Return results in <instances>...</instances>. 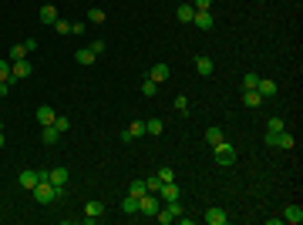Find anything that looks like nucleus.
<instances>
[{"mask_svg": "<svg viewBox=\"0 0 303 225\" xmlns=\"http://www.w3.org/2000/svg\"><path fill=\"white\" fill-rule=\"evenodd\" d=\"M30 195H34V202H37V205H51V202H58V198L64 195V188L51 185V182H37V185L30 188Z\"/></svg>", "mask_w": 303, "mask_h": 225, "instance_id": "nucleus-1", "label": "nucleus"}, {"mask_svg": "<svg viewBox=\"0 0 303 225\" xmlns=\"http://www.w3.org/2000/svg\"><path fill=\"white\" fill-rule=\"evenodd\" d=\"M216 165H222V168H229V165H236V148L229 144V141H219L216 148Z\"/></svg>", "mask_w": 303, "mask_h": 225, "instance_id": "nucleus-2", "label": "nucleus"}, {"mask_svg": "<svg viewBox=\"0 0 303 225\" xmlns=\"http://www.w3.org/2000/svg\"><path fill=\"white\" fill-rule=\"evenodd\" d=\"M179 215H182V205H179V198H175V202H165V205H162V208L155 212V219H158L162 225H169V222H179Z\"/></svg>", "mask_w": 303, "mask_h": 225, "instance_id": "nucleus-3", "label": "nucleus"}, {"mask_svg": "<svg viewBox=\"0 0 303 225\" xmlns=\"http://www.w3.org/2000/svg\"><path fill=\"white\" fill-rule=\"evenodd\" d=\"M162 208V198L155 195V192H145V195L138 198V215H155Z\"/></svg>", "mask_w": 303, "mask_h": 225, "instance_id": "nucleus-4", "label": "nucleus"}, {"mask_svg": "<svg viewBox=\"0 0 303 225\" xmlns=\"http://www.w3.org/2000/svg\"><path fill=\"white\" fill-rule=\"evenodd\" d=\"M266 144H270V148H283V151H290V148L297 144V138L286 135V131H280V135H270V131H266Z\"/></svg>", "mask_w": 303, "mask_h": 225, "instance_id": "nucleus-5", "label": "nucleus"}, {"mask_svg": "<svg viewBox=\"0 0 303 225\" xmlns=\"http://www.w3.org/2000/svg\"><path fill=\"white\" fill-rule=\"evenodd\" d=\"M30 71H34V67H30L27 57H24V61H14V64H10V81H24V78H30Z\"/></svg>", "mask_w": 303, "mask_h": 225, "instance_id": "nucleus-6", "label": "nucleus"}, {"mask_svg": "<svg viewBox=\"0 0 303 225\" xmlns=\"http://www.w3.org/2000/svg\"><path fill=\"white\" fill-rule=\"evenodd\" d=\"M155 195L162 198V202H175V198H179V185H175V178H172V182H162V188H158Z\"/></svg>", "mask_w": 303, "mask_h": 225, "instance_id": "nucleus-7", "label": "nucleus"}, {"mask_svg": "<svg viewBox=\"0 0 303 225\" xmlns=\"http://www.w3.org/2000/svg\"><path fill=\"white\" fill-rule=\"evenodd\" d=\"M192 24H195L199 30H212V24H216V17H212V10H195Z\"/></svg>", "mask_w": 303, "mask_h": 225, "instance_id": "nucleus-8", "label": "nucleus"}, {"mask_svg": "<svg viewBox=\"0 0 303 225\" xmlns=\"http://www.w3.org/2000/svg\"><path fill=\"white\" fill-rule=\"evenodd\" d=\"M67 178H71V171H67V168H47V182H51V185H58V188L67 185Z\"/></svg>", "mask_w": 303, "mask_h": 225, "instance_id": "nucleus-9", "label": "nucleus"}, {"mask_svg": "<svg viewBox=\"0 0 303 225\" xmlns=\"http://www.w3.org/2000/svg\"><path fill=\"white\" fill-rule=\"evenodd\" d=\"M195 71H199L202 78H209L212 71H216V64H212V57H209V54H195Z\"/></svg>", "mask_w": 303, "mask_h": 225, "instance_id": "nucleus-10", "label": "nucleus"}, {"mask_svg": "<svg viewBox=\"0 0 303 225\" xmlns=\"http://www.w3.org/2000/svg\"><path fill=\"white\" fill-rule=\"evenodd\" d=\"M202 222H206V225H226V222H229V215H226L222 208H209V212L202 215Z\"/></svg>", "mask_w": 303, "mask_h": 225, "instance_id": "nucleus-11", "label": "nucleus"}, {"mask_svg": "<svg viewBox=\"0 0 303 225\" xmlns=\"http://www.w3.org/2000/svg\"><path fill=\"white\" fill-rule=\"evenodd\" d=\"M74 61H78L81 67H91V64L98 61V54H94L91 47H78V51H74Z\"/></svg>", "mask_w": 303, "mask_h": 225, "instance_id": "nucleus-12", "label": "nucleus"}, {"mask_svg": "<svg viewBox=\"0 0 303 225\" xmlns=\"http://www.w3.org/2000/svg\"><path fill=\"white\" fill-rule=\"evenodd\" d=\"M101 215H105V202H88V205H85V219H88V222H98Z\"/></svg>", "mask_w": 303, "mask_h": 225, "instance_id": "nucleus-13", "label": "nucleus"}, {"mask_svg": "<svg viewBox=\"0 0 303 225\" xmlns=\"http://www.w3.org/2000/svg\"><path fill=\"white\" fill-rule=\"evenodd\" d=\"M169 74H172V71H169V64H162V61H158V64H155V67H152V81H155V84H165V81H169Z\"/></svg>", "mask_w": 303, "mask_h": 225, "instance_id": "nucleus-14", "label": "nucleus"}, {"mask_svg": "<svg viewBox=\"0 0 303 225\" xmlns=\"http://www.w3.org/2000/svg\"><path fill=\"white\" fill-rule=\"evenodd\" d=\"M283 222L300 225V222H303V208H300V205H286V212H283Z\"/></svg>", "mask_w": 303, "mask_h": 225, "instance_id": "nucleus-15", "label": "nucleus"}, {"mask_svg": "<svg viewBox=\"0 0 303 225\" xmlns=\"http://www.w3.org/2000/svg\"><path fill=\"white\" fill-rule=\"evenodd\" d=\"M54 118H58L54 108H47V104H41V108H37V121H41L44 128H47V124H54Z\"/></svg>", "mask_w": 303, "mask_h": 225, "instance_id": "nucleus-16", "label": "nucleus"}, {"mask_svg": "<svg viewBox=\"0 0 303 225\" xmlns=\"http://www.w3.org/2000/svg\"><path fill=\"white\" fill-rule=\"evenodd\" d=\"M37 17H41V24H54V20H58V7H54V3H44Z\"/></svg>", "mask_w": 303, "mask_h": 225, "instance_id": "nucleus-17", "label": "nucleus"}, {"mask_svg": "<svg viewBox=\"0 0 303 225\" xmlns=\"http://www.w3.org/2000/svg\"><path fill=\"white\" fill-rule=\"evenodd\" d=\"M256 91H260V98H276V91H280V87H276V81H263V78H260Z\"/></svg>", "mask_w": 303, "mask_h": 225, "instance_id": "nucleus-18", "label": "nucleus"}, {"mask_svg": "<svg viewBox=\"0 0 303 225\" xmlns=\"http://www.w3.org/2000/svg\"><path fill=\"white\" fill-rule=\"evenodd\" d=\"M175 17H179L182 24H192V17H195V7H192V3H179V10H175Z\"/></svg>", "mask_w": 303, "mask_h": 225, "instance_id": "nucleus-19", "label": "nucleus"}, {"mask_svg": "<svg viewBox=\"0 0 303 225\" xmlns=\"http://www.w3.org/2000/svg\"><path fill=\"white\" fill-rule=\"evenodd\" d=\"M242 104H246V108H260V104H263L260 91H242Z\"/></svg>", "mask_w": 303, "mask_h": 225, "instance_id": "nucleus-20", "label": "nucleus"}, {"mask_svg": "<svg viewBox=\"0 0 303 225\" xmlns=\"http://www.w3.org/2000/svg\"><path fill=\"white\" fill-rule=\"evenodd\" d=\"M17 182H21V188H27V192H30V188H34V185H37V171H21V178H17Z\"/></svg>", "mask_w": 303, "mask_h": 225, "instance_id": "nucleus-21", "label": "nucleus"}, {"mask_svg": "<svg viewBox=\"0 0 303 225\" xmlns=\"http://www.w3.org/2000/svg\"><path fill=\"white\" fill-rule=\"evenodd\" d=\"M24 57H27V47H24V44H14V47L7 51V61H10V64H14V61H24Z\"/></svg>", "mask_w": 303, "mask_h": 225, "instance_id": "nucleus-22", "label": "nucleus"}, {"mask_svg": "<svg viewBox=\"0 0 303 225\" xmlns=\"http://www.w3.org/2000/svg\"><path fill=\"white\" fill-rule=\"evenodd\" d=\"M41 138H44V144H58V138H61V131L54 128V124H47L44 131H41Z\"/></svg>", "mask_w": 303, "mask_h": 225, "instance_id": "nucleus-23", "label": "nucleus"}, {"mask_svg": "<svg viewBox=\"0 0 303 225\" xmlns=\"http://www.w3.org/2000/svg\"><path fill=\"white\" fill-rule=\"evenodd\" d=\"M121 212H125V215H138V198L128 195L125 202H121Z\"/></svg>", "mask_w": 303, "mask_h": 225, "instance_id": "nucleus-24", "label": "nucleus"}, {"mask_svg": "<svg viewBox=\"0 0 303 225\" xmlns=\"http://www.w3.org/2000/svg\"><path fill=\"white\" fill-rule=\"evenodd\" d=\"M105 20H108V14L101 7H91L88 10V24H105Z\"/></svg>", "mask_w": 303, "mask_h": 225, "instance_id": "nucleus-25", "label": "nucleus"}, {"mask_svg": "<svg viewBox=\"0 0 303 225\" xmlns=\"http://www.w3.org/2000/svg\"><path fill=\"white\" fill-rule=\"evenodd\" d=\"M206 141H209V148H216L219 141H226V135H222V128H209V131H206Z\"/></svg>", "mask_w": 303, "mask_h": 225, "instance_id": "nucleus-26", "label": "nucleus"}, {"mask_svg": "<svg viewBox=\"0 0 303 225\" xmlns=\"http://www.w3.org/2000/svg\"><path fill=\"white\" fill-rule=\"evenodd\" d=\"M266 131H270V135H280V131H286L283 118H270V121H266Z\"/></svg>", "mask_w": 303, "mask_h": 225, "instance_id": "nucleus-27", "label": "nucleus"}, {"mask_svg": "<svg viewBox=\"0 0 303 225\" xmlns=\"http://www.w3.org/2000/svg\"><path fill=\"white\" fill-rule=\"evenodd\" d=\"M128 135H131V138H142V135H149V131H145V121H131V124H128Z\"/></svg>", "mask_w": 303, "mask_h": 225, "instance_id": "nucleus-28", "label": "nucleus"}, {"mask_svg": "<svg viewBox=\"0 0 303 225\" xmlns=\"http://www.w3.org/2000/svg\"><path fill=\"white\" fill-rule=\"evenodd\" d=\"M260 84V74H242V91H256Z\"/></svg>", "mask_w": 303, "mask_h": 225, "instance_id": "nucleus-29", "label": "nucleus"}, {"mask_svg": "<svg viewBox=\"0 0 303 225\" xmlns=\"http://www.w3.org/2000/svg\"><path fill=\"white\" fill-rule=\"evenodd\" d=\"M145 131L149 135H162V118H149L145 121Z\"/></svg>", "mask_w": 303, "mask_h": 225, "instance_id": "nucleus-30", "label": "nucleus"}, {"mask_svg": "<svg viewBox=\"0 0 303 225\" xmlns=\"http://www.w3.org/2000/svg\"><path fill=\"white\" fill-rule=\"evenodd\" d=\"M172 108H175L179 114H189V98H185V94H179V98L172 101Z\"/></svg>", "mask_w": 303, "mask_h": 225, "instance_id": "nucleus-31", "label": "nucleus"}, {"mask_svg": "<svg viewBox=\"0 0 303 225\" xmlns=\"http://www.w3.org/2000/svg\"><path fill=\"white\" fill-rule=\"evenodd\" d=\"M145 192H149V185H145V182H131V188H128V195H135V198H142Z\"/></svg>", "mask_w": 303, "mask_h": 225, "instance_id": "nucleus-32", "label": "nucleus"}, {"mask_svg": "<svg viewBox=\"0 0 303 225\" xmlns=\"http://www.w3.org/2000/svg\"><path fill=\"white\" fill-rule=\"evenodd\" d=\"M155 91H158V84H155L152 78H145V81H142V94H145V98H155Z\"/></svg>", "mask_w": 303, "mask_h": 225, "instance_id": "nucleus-33", "label": "nucleus"}, {"mask_svg": "<svg viewBox=\"0 0 303 225\" xmlns=\"http://www.w3.org/2000/svg\"><path fill=\"white\" fill-rule=\"evenodd\" d=\"M54 128H58L61 135H64V131L71 128V118H67V114H58V118H54Z\"/></svg>", "mask_w": 303, "mask_h": 225, "instance_id": "nucleus-34", "label": "nucleus"}, {"mask_svg": "<svg viewBox=\"0 0 303 225\" xmlns=\"http://www.w3.org/2000/svg\"><path fill=\"white\" fill-rule=\"evenodd\" d=\"M0 81H10V61L0 57Z\"/></svg>", "mask_w": 303, "mask_h": 225, "instance_id": "nucleus-35", "label": "nucleus"}, {"mask_svg": "<svg viewBox=\"0 0 303 225\" xmlns=\"http://www.w3.org/2000/svg\"><path fill=\"white\" fill-rule=\"evenodd\" d=\"M54 34H71V20H54Z\"/></svg>", "mask_w": 303, "mask_h": 225, "instance_id": "nucleus-36", "label": "nucleus"}, {"mask_svg": "<svg viewBox=\"0 0 303 225\" xmlns=\"http://www.w3.org/2000/svg\"><path fill=\"white\" fill-rule=\"evenodd\" d=\"M155 175H158V178H162V182H172V178H175V171L169 168V165H162V168L155 171Z\"/></svg>", "mask_w": 303, "mask_h": 225, "instance_id": "nucleus-37", "label": "nucleus"}, {"mask_svg": "<svg viewBox=\"0 0 303 225\" xmlns=\"http://www.w3.org/2000/svg\"><path fill=\"white\" fill-rule=\"evenodd\" d=\"M145 185H149V192H158V188H162V178H158V175H152Z\"/></svg>", "mask_w": 303, "mask_h": 225, "instance_id": "nucleus-38", "label": "nucleus"}, {"mask_svg": "<svg viewBox=\"0 0 303 225\" xmlns=\"http://www.w3.org/2000/svg\"><path fill=\"white\" fill-rule=\"evenodd\" d=\"M195 10H212V0H192Z\"/></svg>", "mask_w": 303, "mask_h": 225, "instance_id": "nucleus-39", "label": "nucleus"}, {"mask_svg": "<svg viewBox=\"0 0 303 225\" xmlns=\"http://www.w3.org/2000/svg\"><path fill=\"white\" fill-rule=\"evenodd\" d=\"M105 47H108V44H105V41H101V37H98V41H91V51H94V54H101V51H105Z\"/></svg>", "mask_w": 303, "mask_h": 225, "instance_id": "nucleus-40", "label": "nucleus"}, {"mask_svg": "<svg viewBox=\"0 0 303 225\" xmlns=\"http://www.w3.org/2000/svg\"><path fill=\"white\" fill-rule=\"evenodd\" d=\"M85 30H88V24H71V34H78V37H81Z\"/></svg>", "mask_w": 303, "mask_h": 225, "instance_id": "nucleus-41", "label": "nucleus"}, {"mask_svg": "<svg viewBox=\"0 0 303 225\" xmlns=\"http://www.w3.org/2000/svg\"><path fill=\"white\" fill-rule=\"evenodd\" d=\"M7 91H10V81H0V98H7Z\"/></svg>", "mask_w": 303, "mask_h": 225, "instance_id": "nucleus-42", "label": "nucleus"}, {"mask_svg": "<svg viewBox=\"0 0 303 225\" xmlns=\"http://www.w3.org/2000/svg\"><path fill=\"white\" fill-rule=\"evenodd\" d=\"M7 144V135H3V124H0V148Z\"/></svg>", "mask_w": 303, "mask_h": 225, "instance_id": "nucleus-43", "label": "nucleus"}]
</instances>
